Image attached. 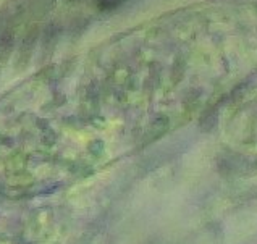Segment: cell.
<instances>
[{"mask_svg": "<svg viewBox=\"0 0 257 244\" xmlns=\"http://www.w3.org/2000/svg\"><path fill=\"white\" fill-rule=\"evenodd\" d=\"M97 2L102 5V7H113L120 2V0H97Z\"/></svg>", "mask_w": 257, "mask_h": 244, "instance_id": "cell-1", "label": "cell"}]
</instances>
